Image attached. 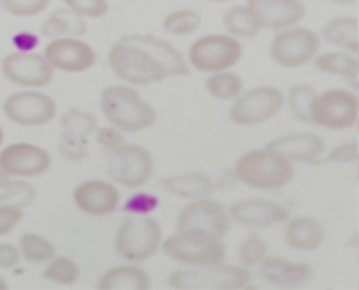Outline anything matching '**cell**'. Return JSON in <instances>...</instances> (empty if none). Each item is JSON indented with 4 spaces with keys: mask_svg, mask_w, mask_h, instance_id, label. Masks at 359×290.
Returning a JSON list of instances; mask_svg holds the SVG:
<instances>
[{
    "mask_svg": "<svg viewBox=\"0 0 359 290\" xmlns=\"http://www.w3.org/2000/svg\"><path fill=\"white\" fill-rule=\"evenodd\" d=\"M99 108L108 124L121 133H142L151 128L157 119L155 108L137 93V88L126 84L104 88L99 97Z\"/></svg>",
    "mask_w": 359,
    "mask_h": 290,
    "instance_id": "cell-1",
    "label": "cell"
},
{
    "mask_svg": "<svg viewBox=\"0 0 359 290\" xmlns=\"http://www.w3.org/2000/svg\"><path fill=\"white\" fill-rule=\"evenodd\" d=\"M108 65L117 79L133 88L160 84L168 77L164 65L137 41H133V37H123L112 43L108 50Z\"/></svg>",
    "mask_w": 359,
    "mask_h": 290,
    "instance_id": "cell-2",
    "label": "cell"
},
{
    "mask_svg": "<svg viewBox=\"0 0 359 290\" xmlns=\"http://www.w3.org/2000/svg\"><path fill=\"white\" fill-rule=\"evenodd\" d=\"M236 178L252 189L274 192L283 189L294 178V162L272 149H254L243 153L236 162Z\"/></svg>",
    "mask_w": 359,
    "mask_h": 290,
    "instance_id": "cell-3",
    "label": "cell"
},
{
    "mask_svg": "<svg viewBox=\"0 0 359 290\" xmlns=\"http://www.w3.org/2000/svg\"><path fill=\"white\" fill-rule=\"evenodd\" d=\"M162 252L182 268L224 263L227 245L220 237L198 230H175L162 243Z\"/></svg>",
    "mask_w": 359,
    "mask_h": 290,
    "instance_id": "cell-4",
    "label": "cell"
},
{
    "mask_svg": "<svg viewBox=\"0 0 359 290\" xmlns=\"http://www.w3.org/2000/svg\"><path fill=\"white\" fill-rule=\"evenodd\" d=\"M164 232L151 214H128L115 234V250L126 263H144L162 250Z\"/></svg>",
    "mask_w": 359,
    "mask_h": 290,
    "instance_id": "cell-5",
    "label": "cell"
},
{
    "mask_svg": "<svg viewBox=\"0 0 359 290\" xmlns=\"http://www.w3.org/2000/svg\"><path fill=\"white\" fill-rule=\"evenodd\" d=\"M250 282L252 272L233 263L177 268L168 275V286L173 290H241L250 286Z\"/></svg>",
    "mask_w": 359,
    "mask_h": 290,
    "instance_id": "cell-6",
    "label": "cell"
},
{
    "mask_svg": "<svg viewBox=\"0 0 359 290\" xmlns=\"http://www.w3.org/2000/svg\"><path fill=\"white\" fill-rule=\"evenodd\" d=\"M243 59V43L229 34H205L189 46L187 61L205 74L233 70Z\"/></svg>",
    "mask_w": 359,
    "mask_h": 290,
    "instance_id": "cell-7",
    "label": "cell"
},
{
    "mask_svg": "<svg viewBox=\"0 0 359 290\" xmlns=\"http://www.w3.org/2000/svg\"><path fill=\"white\" fill-rule=\"evenodd\" d=\"M285 106V95L276 86H256L245 91L229 108V119L236 126H258L276 117Z\"/></svg>",
    "mask_w": 359,
    "mask_h": 290,
    "instance_id": "cell-8",
    "label": "cell"
},
{
    "mask_svg": "<svg viewBox=\"0 0 359 290\" xmlns=\"http://www.w3.org/2000/svg\"><path fill=\"white\" fill-rule=\"evenodd\" d=\"M321 48V37L310 27H290L276 32V37L269 43V57L280 68H303L310 61L317 59Z\"/></svg>",
    "mask_w": 359,
    "mask_h": 290,
    "instance_id": "cell-9",
    "label": "cell"
},
{
    "mask_svg": "<svg viewBox=\"0 0 359 290\" xmlns=\"http://www.w3.org/2000/svg\"><path fill=\"white\" fill-rule=\"evenodd\" d=\"M155 171V160L151 151L142 144H121L119 149L108 153V178L128 189H140L151 180Z\"/></svg>",
    "mask_w": 359,
    "mask_h": 290,
    "instance_id": "cell-10",
    "label": "cell"
},
{
    "mask_svg": "<svg viewBox=\"0 0 359 290\" xmlns=\"http://www.w3.org/2000/svg\"><path fill=\"white\" fill-rule=\"evenodd\" d=\"M3 77L20 91H41L54 79V68L43 57V52H11L0 63Z\"/></svg>",
    "mask_w": 359,
    "mask_h": 290,
    "instance_id": "cell-11",
    "label": "cell"
},
{
    "mask_svg": "<svg viewBox=\"0 0 359 290\" xmlns=\"http://www.w3.org/2000/svg\"><path fill=\"white\" fill-rule=\"evenodd\" d=\"M357 119H359V104L353 91L330 88V91L319 93L312 113L314 126L328 131H348L357 124Z\"/></svg>",
    "mask_w": 359,
    "mask_h": 290,
    "instance_id": "cell-12",
    "label": "cell"
},
{
    "mask_svg": "<svg viewBox=\"0 0 359 290\" xmlns=\"http://www.w3.org/2000/svg\"><path fill=\"white\" fill-rule=\"evenodd\" d=\"M3 113L11 124L39 128L56 117V102L41 91H18L3 102Z\"/></svg>",
    "mask_w": 359,
    "mask_h": 290,
    "instance_id": "cell-13",
    "label": "cell"
},
{
    "mask_svg": "<svg viewBox=\"0 0 359 290\" xmlns=\"http://www.w3.org/2000/svg\"><path fill=\"white\" fill-rule=\"evenodd\" d=\"M175 228L209 232V234H216V237L224 239L231 230L229 209L222 203H218V200H213L211 196L191 200V203H187L182 209H180Z\"/></svg>",
    "mask_w": 359,
    "mask_h": 290,
    "instance_id": "cell-14",
    "label": "cell"
},
{
    "mask_svg": "<svg viewBox=\"0 0 359 290\" xmlns=\"http://www.w3.org/2000/svg\"><path fill=\"white\" fill-rule=\"evenodd\" d=\"M52 166V155L48 149L32 142H14L0 149V171L14 180L43 176Z\"/></svg>",
    "mask_w": 359,
    "mask_h": 290,
    "instance_id": "cell-15",
    "label": "cell"
},
{
    "mask_svg": "<svg viewBox=\"0 0 359 290\" xmlns=\"http://www.w3.org/2000/svg\"><path fill=\"white\" fill-rule=\"evenodd\" d=\"M54 72L81 74L97 63V52L83 39H54L43 50Z\"/></svg>",
    "mask_w": 359,
    "mask_h": 290,
    "instance_id": "cell-16",
    "label": "cell"
},
{
    "mask_svg": "<svg viewBox=\"0 0 359 290\" xmlns=\"http://www.w3.org/2000/svg\"><path fill=\"white\" fill-rule=\"evenodd\" d=\"M97 117L86 110L72 108L61 119V140H59V151L65 160L79 162L88 155V138L97 133Z\"/></svg>",
    "mask_w": 359,
    "mask_h": 290,
    "instance_id": "cell-17",
    "label": "cell"
},
{
    "mask_svg": "<svg viewBox=\"0 0 359 290\" xmlns=\"http://www.w3.org/2000/svg\"><path fill=\"white\" fill-rule=\"evenodd\" d=\"M227 209L231 223H238L243 228H272L283 225L292 218L287 207L265 198H243L231 203Z\"/></svg>",
    "mask_w": 359,
    "mask_h": 290,
    "instance_id": "cell-18",
    "label": "cell"
},
{
    "mask_svg": "<svg viewBox=\"0 0 359 290\" xmlns=\"http://www.w3.org/2000/svg\"><path fill=\"white\" fill-rule=\"evenodd\" d=\"M74 207L83 211L86 216H108L112 211H117L121 205V194L115 183L108 180H83L81 185L74 187L72 192Z\"/></svg>",
    "mask_w": 359,
    "mask_h": 290,
    "instance_id": "cell-19",
    "label": "cell"
},
{
    "mask_svg": "<svg viewBox=\"0 0 359 290\" xmlns=\"http://www.w3.org/2000/svg\"><path fill=\"white\" fill-rule=\"evenodd\" d=\"M261 29L283 32L297 27L306 18L308 9L301 0H247Z\"/></svg>",
    "mask_w": 359,
    "mask_h": 290,
    "instance_id": "cell-20",
    "label": "cell"
},
{
    "mask_svg": "<svg viewBox=\"0 0 359 290\" xmlns=\"http://www.w3.org/2000/svg\"><path fill=\"white\" fill-rule=\"evenodd\" d=\"M267 149L278 151L280 155H285L292 162L301 164H317L323 158L325 142L317 133L310 131H299V133H287L280 136L272 142H267Z\"/></svg>",
    "mask_w": 359,
    "mask_h": 290,
    "instance_id": "cell-21",
    "label": "cell"
},
{
    "mask_svg": "<svg viewBox=\"0 0 359 290\" xmlns=\"http://www.w3.org/2000/svg\"><path fill=\"white\" fill-rule=\"evenodd\" d=\"M258 275L272 288L280 290H297L306 286L312 279V268L308 263L287 261L280 256H267V259L258 265Z\"/></svg>",
    "mask_w": 359,
    "mask_h": 290,
    "instance_id": "cell-22",
    "label": "cell"
},
{
    "mask_svg": "<svg viewBox=\"0 0 359 290\" xmlns=\"http://www.w3.org/2000/svg\"><path fill=\"white\" fill-rule=\"evenodd\" d=\"M283 239L287 243V248L297 252H312L321 248V243L325 239V230L321 225L319 218L314 216H294L285 223Z\"/></svg>",
    "mask_w": 359,
    "mask_h": 290,
    "instance_id": "cell-23",
    "label": "cell"
},
{
    "mask_svg": "<svg viewBox=\"0 0 359 290\" xmlns=\"http://www.w3.org/2000/svg\"><path fill=\"white\" fill-rule=\"evenodd\" d=\"M97 290H151V275L140 263L123 261L99 277Z\"/></svg>",
    "mask_w": 359,
    "mask_h": 290,
    "instance_id": "cell-24",
    "label": "cell"
},
{
    "mask_svg": "<svg viewBox=\"0 0 359 290\" xmlns=\"http://www.w3.org/2000/svg\"><path fill=\"white\" fill-rule=\"evenodd\" d=\"M162 187L168 194L180 196V198H189V200L209 198L213 192H216V183L202 171H187V173L166 176L162 180Z\"/></svg>",
    "mask_w": 359,
    "mask_h": 290,
    "instance_id": "cell-25",
    "label": "cell"
},
{
    "mask_svg": "<svg viewBox=\"0 0 359 290\" xmlns=\"http://www.w3.org/2000/svg\"><path fill=\"white\" fill-rule=\"evenodd\" d=\"M133 41H137L142 48L149 50L153 57L164 65V70L168 77H184L189 74V61L187 57H182L175 46H171L168 41L164 39H157V37H144V34H135Z\"/></svg>",
    "mask_w": 359,
    "mask_h": 290,
    "instance_id": "cell-26",
    "label": "cell"
},
{
    "mask_svg": "<svg viewBox=\"0 0 359 290\" xmlns=\"http://www.w3.org/2000/svg\"><path fill=\"white\" fill-rule=\"evenodd\" d=\"M86 29H88L86 18L70 12L67 7H61L45 18V23L41 25V34L52 41L54 39H79L86 34Z\"/></svg>",
    "mask_w": 359,
    "mask_h": 290,
    "instance_id": "cell-27",
    "label": "cell"
},
{
    "mask_svg": "<svg viewBox=\"0 0 359 290\" xmlns=\"http://www.w3.org/2000/svg\"><path fill=\"white\" fill-rule=\"evenodd\" d=\"M321 39L337 50L357 54L359 52V23L353 16H337L321 29Z\"/></svg>",
    "mask_w": 359,
    "mask_h": 290,
    "instance_id": "cell-28",
    "label": "cell"
},
{
    "mask_svg": "<svg viewBox=\"0 0 359 290\" xmlns=\"http://www.w3.org/2000/svg\"><path fill=\"white\" fill-rule=\"evenodd\" d=\"M314 65H317V70L323 74L341 77V79H348V81H357V77H359L357 57L344 50L319 52L317 59H314Z\"/></svg>",
    "mask_w": 359,
    "mask_h": 290,
    "instance_id": "cell-29",
    "label": "cell"
},
{
    "mask_svg": "<svg viewBox=\"0 0 359 290\" xmlns=\"http://www.w3.org/2000/svg\"><path fill=\"white\" fill-rule=\"evenodd\" d=\"M222 25L227 29V34L233 39H254L258 32H261V25H258L256 16L252 14V9L247 5H233L229 7L222 16Z\"/></svg>",
    "mask_w": 359,
    "mask_h": 290,
    "instance_id": "cell-30",
    "label": "cell"
},
{
    "mask_svg": "<svg viewBox=\"0 0 359 290\" xmlns=\"http://www.w3.org/2000/svg\"><path fill=\"white\" fill-rule=\"evenodd\" d=\"M205 88L213 99H220V102H236V99L245 93L243 77L236 74L233 70L209 74L205 81Z\"/></svg>",
    "mask_w": 359,
    "mask_h": 290,
    "instance_id": "cell-31",
    "label": "cell"
},
{
    "mask_svg": "<svg viewBox=\"0 0 359 290\" xmlns=\"http://www.w3.org/2000/svg\"><path fill=\"white\" fill-rule=\"evenodd\" d=\"M18 248H20L22 259H25L27 263H34V265H48L56 256L54 243L48 241L45 237H41V234H36V232L22 234V237L18 239Z\"/></svg>",
    "mask_w": 359,
    "mask_h": 290,
    "instance_id": "cell-32",
    "label": "cell"
},
{
    "mask_svg": "<svg viewBox=\"0 0 359 290\" xmlns=\"http://www.w3.org/2000/svg\"><path fill=\"white\" fill-rule=\"evenodd\" d=\"M319 93L314 91L308 84H294L287 91V108L290 113L294 115L299 121H306L312 124V113H314V104H317Z\"/></svg>",
    "mask_w": 359,
    "mask_h": 290,
    "instance_id": "cell-33",
    "label": "cell"
},
{
    "mask_svg": "<svg viewBox=\"0 0 359 290\" xmlns=\"http://www.w3.org/2000/svg\"><path fill=\"white\" fill-rule=\"evenodd\" d=\"M79 277H81V268H79V263L72 256H65V254H56L43 270L45 282L56 284V286H74L79 282Z\"/></svg>",
    "mask_w": 359,
    "mask_h": 290,
    "instance_id": "cell-34",
    "label": "cell"
},
{
    "mask_svg": "<svg viewBox=\"0 0 359 290\" xmlns=\"http://www.w3.org/2000/svg\"><path fill=\"white\" fill-rule=\"evenodd\" d=\"M202 25V18L196 9L191 7H180V9H173L171 14L164 16V32L171 37H191L196 34Z\"/></svg>",
    "mask_w": 359,
    "mask_h": 290,
    "instance_id": "cell-35",
    "label": "cell"
},
{
    "mask_svg": "<svg viewBox=\"0 0 359 290\" xmlns=\"http://www.w3.org/2000/svg\"><path fill=\"white\" fill-rule=\"evenodd\" d=\"M34 200V189L27 183H18L0 171V205L25 207Z\"/></svg>",
    "mask_w": 359,
    "mask_h": 290,
    "instance_id": "cell-36",
    "label": "cell"
},
{
    "mask_svg": "<svg viewBox=\"0 0 359 290\" xmlns=\"http://www.w3.org/2000/svg\"><path fill=\"white\" fill-rule=\"evenodd\" d=\"M267 259V245L261 237H247L238 248V261L243 268L252 270L254 265H261Z\"/></svg>",
    "mask_w": 359,
    "mask_h": 290,
    "instance_id": "cell-37",
    "label": "cell"
},
{
    "mask_svg": "<svg viewBox=\"0 0 359 290\" xmlns=\"http://www.w3.org/2000/svg\"><path fill=\"white\" fill-rule=\"evenodd\" d=\"M48 5H50V0H0V7H3L7 14L18 16V18L39 16L48 9Z\"/></svg>",
    "mask_w": 359,
    "mask_h": 290,
    "instance_id": "cell-38",
    "label": "cell"
},
{
    "mask_svg": "<svg viewBox=\"0 0 359 290\" xmlns=\"http://www.w3.org/2000/svg\"><path fill=\"white\" fill-rule=\"evenodd\" d=\"M63 7L81 18H101L108 14V0H63Z\"/></svg>",
    "mask_w": 359,
    "mask_h": 290,
    "instance_id": "cell-39",
    "label": "cell"
},
{
    "mask_svg": "<svg viewBox=\"0 0 359 290\" xmlns=\"http://www.w3.org/2000/svg\"><path fill=\"white\" fill-rule=\"evenodd\" d=\"M357 158H359V144L355 140L337 144V147L325 155V160L332 164H351V162H357Z\"/></svg>",
    "mask_w": 359,
    "mask_h": 290,
    "instance_id": "cell-40",
    "label": "cell"
},
{
    "mask_svg": "<svg viewBox=\"0 0 359 290\" xmlns=\"http://www.w3.org/2000/svg\"><path fill=\"white\" fill-rule=\"evenodd\" d=\"M22 218H25V209L22 207L0 205V237H7L9 232H14Z\"/></svg>",
    "mask_w": 359,
    "mask_h": 290,
    "instance_id": "cell-41",
    "label": "cell"
},
{
    "mask_svg": "<svg viewBox=\"0 0 359 290\" xmlns=\"http://www.w3.org/2000/svg\"><path fill=\"white\" fill-rule=\"evenodd\" d=\"M97 142H99V147H104L108 153H112L115 149H119L121 144H126L123 142V133L115 126H104V128H99L97 131Z\"/></svg>",
    "mask_w": 359,
    "mask_h": 290,
    "instance_id": "cell-42",
    "label": "cell"
},
{
    "mask_svg": "<svg viewBox=\"0 0 359 290\" xmlns=\"http://www.w3.org/2000/svg\"><path fill=\"white\" fill-rule=\"evenodd\" d=\"M155 207H157V198L151 194H135L133 198H128L126 205L130 214H151Z\"/></svg>",
    "mask_w": 359,
    "mask_h": 290,
    "instance_id": "cell-43",
    "label": "cell"
},
{
    "mask_svg": "<svg viewBox=\"0 0 359 290\" xmlns=\"http://www.w3.org/2000/svg\"><path fill=\"white\" fill-rule=\"evenodd\" d=\"M22 261L20 248L14 243H0V270H11Z\"/></svg>",
    "mask_w": 359,
    "mask_h": 290,
    "instance_id": "cell-44",
    "label": "cell"
},
{
    "mask_svg": "<svg viewBox=\"0 0 359 290\" xmlns=\"http://www.w3.org/2000/svg\"><path fill=\"white\" fill-rule=\"evenodd\" d=\"M14 43L18 46L20 52H34L32 48L36 46V37L29 34V32H20V34L14 37Z\"/></svg>",
    "mask_w": 359,
    "mask_h": 290,
    "instance_id": "cell-45",
    "label": "cell"
},
{
    "mask_svg": "<svg viewBox=\"0 0 359 290\" xmlns=\"http://www.w3.org/2000/svg\"><path fill=\"white\" fill-rule=\"evenodd\" d=\"M325 3H330V5H341V7H348V5H353L355 0H325Z\"/></svg>",
    "mask_w": 359,
    "mask_h": 290,
    "instance_id": "cell-46",
    "label": "cell"
},
{
    "mask_svg": "<svg viewBox=\"0 0 359 290\" xmlns=\"http://www.w3.org/2000/svg\"><path fill=\"white\" fill-rule=\"evenodd\" d=\"M353 93H355V97H357V104H359V79L355 81V88H353Z\"/></svg>",
    "mask_w": 359,
    "mask_h": 290,
    "instance_id": "cell-47",
    "label": "cell"
},
{
    "mask_svg": "<svg viewBox=\"0 0 359 290\" xmlns=\"http://www.w3.org/2000/svg\"><path fill=\"white\" fill-rule=\"evenodd\" d=\"M7 288H9V284L5 282V279H3V277H0V290H7Z\"/></svg>",
    "mask_w": 359,
    "mask_h": 290,
    "instance_id": "cell-48",
    "label": "cell"
},
{
    "mask_svg": "<svg viewBox=\"0 0 359 290\" xmlns=\"http://www.w3.org/2000/svg\"><path fill=\"white\" fill-rule=\"evenodd\" d=\"M3 142H5V131H3V126H0V149H3Z\"/></svg>",
    "mask_w": 359,
    "mask_h": 290,
    "instance_id": "cell-49",
    "label": "cell"
},
{
    "mask_svg": "<svg viewBox=\"0 0 359 290\" xmlns=\"http://www.w3.org/2000/svg\"><path fill=\"white\" fill-rule=\"evenodd\" d=\"M357 270H359V254H357ZM357 290H359V277H357Z\"/></svg>",
    "mask_w": 359,
    "mask_h": 290,
    "instance_id": "cell-50",
    "label": "cell"
},
{
    "mask_svg": "<svg viewBox=\"0 0 359 290\" xmlns=\"http://www.w3.org/2000/svg\"><path fill=\"white\" fill-rule=\"evenodd\" d=\"M209 3H229V0H209Z\"/></svg>",
    "mask_w": 359,
    "mask_h": 290,
    "instance_id": "cell-51",
    "label": "cell"
},
{
    "mask_svg": "<svg viewBox=\"0 0 359 290\" xmlns=\"http://www.w3.org/2000/svg\"><path fill=\"white\" fill-rule=\"evenodd\" d=\"M355 164H357V183H359V158H357V162H355Z\"/></svg>",
    "mask_w": 359,
    "mask_h": 290,
    "instance_id": "cell-52",
    "label": "cell"
},
{
    "mask_svg": "<svg viewBox=\"0 0 359 290\" xmlns=\"http://www.w3.org/2000/svg\"><path fill=\"white\" fill-rule=\"evenodd\" d=\"M241 290H261V288H250V286H245V288H241Z\"/></svg>",
    "mask_w": 359,
    "mask_h": 290,
    "instance_id": "cell-53",
    "label": "cell"
},
{
    "mask_svg": "<svg viewBox=\"0 0 359 290\" xmlns=\"http://www.w3.org/2000/svg\"><path fill=\"white\" fill-rule=\"evenodd\" d=\"M355 128H357V133H359V119H357V124H355Z\"/></svg>",
    "mask_w": 359,
    "mask_h": 290,
    "instance_id": "cell-54",
    "label": "cell"
},
{
    "mask_svg": "<svg viewBox=\"0 0 359 290\" xmlns=\"http://www.w3.org/2000/svg\"><path fill=\"white\" fill-rule=\"evenodd\" d=\"M355 57H357V63H359V52H357V54H355Z\"/></svg>",
    "mask_w": 359,
    "mask_h": 290,
    "instance_id": "cell-55",
    "label": "cell"
}]
</instances>
